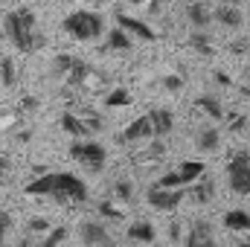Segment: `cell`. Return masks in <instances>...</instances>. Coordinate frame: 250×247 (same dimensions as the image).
Wrapping results in <instances>:
<instances>
[{
	"instance_id": "obj_1",
	"label": "cell",
	"mask_w": 250,
	"mask_h": 247,
	"mask_svg": "<svg viewBox=\"0 0 250 247\" xmlns=\"http://www.w3.org/2000/svg\"><path fill=\"white\" fill-rule=\"evenodd\" d=\"M26 195H56L59 201H73V204H84L87 201V186L82 178L70 175V172H50L41 175L35 181L23 186Z\"/></svg>"
},
{
	"instance_id": "obj_2",
	"label": "cell",
	"mask_w": 250,
	"mask_h": 247,
	"mask_svg": "<svg viewBox=\"0 0 250 247\" xmlns=\"http://www.w3.org/2000/svg\"><path fill=\"white\" fill-rule=\"evenodd\" d=\"M3 29L6 35L12 38V44L21 50V53H35L41 47V38H38V21L29 9H15L3 18Z\"/></svg>"
},
{
	"instance_id": "obj_3",
	"label": "cell",
	"mask_w": 250,
	"mask_h": 247,
	"mask_svg": "<svg viewBox=\"0 0 250 247\" xmlns=\"http://www.w3.org/2000/svg\"><path fill=\"white\" fill-rule=\"evenodd\" d=\"M102 29H105L102 18H99L96 12H87V9L70 12V15L64 18V32H67L70 38H76V41H93V38L102 35Z\"/></svg>"
},
{
	"instance_id": "obj_4",
	"label": "cell",
	"mask_w": 250,
	"mask_h": 247,
	"mask_svg": "<svg viewBox=\"0 0 250 247\" xmlns=\"http://www.w3.org/2000/svg\"><path fill=\"white\" fill-rule=\"evenodd\" d=\"M70 157L76 163H82L84 169H90V172H102L105 169V160H108V151L99 143H93V140H84V143L76 140L70 145Z\"/></svg>"
},
{
	"instance_id": "obj_5",
	"label": "cell",
	"mask_w": 250,
	"mask_h": 247,
	"mask_svg": "<svg viewBox=\"0 0 250 247\" xmlns=\"http://www.w3.org/2000/svg\"><path fill=\"white\" fill-rule=\"evenodd\" d=\"M227 184L236 195H250V151L233 154V160L227 163Z\"/></svg>"
},
{
	"instance_id": "obj_6",
	"label": "cell",
	"mask_w": 250,
	"mask_h": 247,
	"mask_svg": "<svg viewBox=\"0 0 250 247\" xmlns=\"http://www.w3.org/2000/svg\"><path fill=\"white\" fill-rule=\"evenodd\" d=\"M53 67H56V73L62 76L67 84H82L90 76V67L84 62H79V59H73V56H59Z\"/></svg>"
},
{
	"instance_id": "obj_7",
	"label": "cell",
	"mask_w": 250,
	"mask_h": 247,
	"mask_svg": "<svg viewBox=\"0 0 250 247\" xmlns=\"http://www.w3.org/2000/svg\"><path fill=\"white\" fill-rule=\"evenodd\" d=\"M62 128L70 134V137H76V140L82 137V140H84V137L96 134V131L102 128V123H99L93 114H87V117H79V114H64V117H62Z\"/></svg>"
},
{
	"instance_id": "obj_8",
	"label": "cell",
	"mask_w": 250,
	"mask_h": 247,
	"mask_svg": "<svg viewBox=\"0 0 250 247\" xmlns=\"http://www.w3.org/2000/svg\"><path fill=\"white\" fill-rule=\"evenodd\" d=\"M184 198H187V189H184V186H181V189H157V186L148 189V204H151L154 209H160V212L178 209Z\"/></svg>"
},
{
	"instance_id": "obj_9",
	"label": "cell",
	"mask_w": 250,
	"mask_h": 247,
	"mask_svg": "<svg viewBox=\"0 0 250 247\" xmlns=\"http://www.w3.org/2000/svg\"><path fill=\"white\" fill-rule=\"evenodd\" d=\"M148 137H157L154 134V125H151V117H137L134 123L120 134V143H140V140H148Z\"/></svg>"
},
{
	"instance_id": "obj_10",
	"label": "cell",
	"mask_w": 250,
	"mask_h": 247,
	"mask_svg": "<svg viewBox=\"0 0 250 247\" xmlns=\"http://www.w3.org/2000/svg\"><path fill=\"white\" fill-rule=\"evenodd\" d=\"M117 23H120V29H125L128 35H134V38H143V41H157V32L148 26V23H143L140 18H131V15H117Z\"/></svg>"
},
{
	"instance_id": "obj_11",
	"label": "cell",
	"mask_w": 250,
	"mask_h": 247,
	"mask_svg": "<svg viewBox=\"0 0 250 247\" xmlns=\"http://www.w3.org/2000/svg\"><path fill=\"white\" fill-rule=\"evenodd\" d=\"M82 242H84V247H117L114 239L108 236V230L102 224H96V221L82 224Z\"/></svg>"
},
{
	"instance_id": "obj_12",
	"label": "cell",
	"mask_w": 250,
	"mask_h": 247,
	"mask_svg": "<svg viewBox=\"0 0 250 247\" xmlns=\"http://www.w3.org/2000/svg\"><path fill=\"white\" fill-rule=\"evenodd\" d=\"M184 247H215V236H212V224L209 221H195L189 227V236Z\"/></svg>"
},
{
	"instance_id": "obj_13",
	"label": "cell",
	"mask_w": 250,
	"mask_h": 247,
	"mask_svg": "<svg viewBox=\"0 0 250 247\" xmlns=\"http://www.w3.org/2000/svg\"><path fill=\"white\" fill-rule=\"evenodd\" d=\"M215 21L221 26H227V29H239L245 23V15H242V9H236L233 3H227V6H218L215 9Z\"/></svg>"
},
{
	"instance_id": "obj_14",
	"label": "cell",
	"mask_w": 250,
	"mask_h": 247,
	"mask_svg": "<svg viewBox=\"0 0 250 247\" xmlns=\"http://www.w3.org/2000/svg\"><path fill=\"white\" fill-rule=\"evenodd\" d=\"M148 117H151V125H154V134L157 137H166L175 128V117L166 108H154V111H148Z\"/></svg>"
},
{
	"instance_id": "obj_15",
	"label": "cell",
	"mask_w": 250,
	"mask_h": 247,
	"mask_svg": "<svg viewBox=\"0 0 250 247\" xmlns=\"http://www.w3.org/2000/svg\"><path fill=\"white\" fill-rule=\"evenodd\" d=\"M224 227L227 230H233V233H248L250 230V212L245 209H230V212H224Z\"/></svg>"
},
{
	"instance_id": "obj_16",
	"label": "cell",
	"mask_w": 250,
	"mask_h": 247,
	"mask_svg": "<svg viewBox=\"0 0 250 247\" xmlns=\"http://www.w3.org/2000/svg\"><path fill=\"white\" fill-rule=\"evenodd\" d=\"M154 224H148V221H134L131 227H128V239L131 242H143V245H151L154 242Z\"/></svg>"
},
{
	"instance_id": "obj_17",
	"label": "cell",
	"mask_w": 250,
	"mask_h": 247,
	"mask_svg": "<svg viewBox=\"0 0 250 247\" xmlns=\"http://www.w3.org/2000/svg\"><path fill=\"white\" fill-rule=\"evenodd\" d=\"M187 18H189V23L195 26V29H204L207 23H209V9L201 3V0H192L187 6Z\"/></svg>"
},
{
	"instance_id": "obj_18",
	"label": "cell",
	"mask_w": 250,
	"mask_h": 247,
	"mask_svg": "<svg viewBox=\"0 0 250 247\" xmlns=\"http://www.w3.org/2000/svg\"><path fill=\"white\" fill-rule=\"evenodd\" d=\"M195 111L207 114L209 120H224V117H227V114H224V108H221V102H218V99H212V96H201V99L195 102Z\"/></svg>"
},
{
	"instance_id": "obj_19",
	"label": "cell",
	"mask_w": 250,
	"mask_h": 247,
	"mask_svg": "<svg viewBox=\"0 0 250 247\" xmlns=\"http://www.w3.org/2000/svg\"><path fill=\"white\" fill-rule=\"evenodd\" d=\"M108 50H111V53H128V50H131V38H128L125 29L117 26V29L108 35Z\"/></svg>"
},
{
	"instance_id": "obj_20",
	"label": "cell",
	"mask_w": 250,
	"mask_h": 247,
	"mask_svg": "<svg viewBox=\"0 0 250 247\" xmlns=\"http://www.w3.org/2000/svg\"><path fill=\"white\" fill-rule=\"evenodd\" d=\"M178 172L184 175V181H187V184H195L198 178H204V163H198V160H184Z\"/></svg>"
},
{
	"instance_id": "obj_21",
	"label": "cell",
	"mask_w": 250,
	"mask_h": 247,
	"mask_svg": "<svg viewBox=\"0 0 250 247\" xmlns=\"http://www.w3.org/2000/svg\"><path fill=\"white\" fill-rule=\"evenodd\" d=\"M198 148H201V151H215V148H218V131H215V128L201 131V134H198Z\"/></svg>"
},
{
	"instance_id": "obj_22",
	"label": "cell",
	"mask_w": 250,
	"mask_h": 247,
	"mask_svg": "<svg viewBox=\"0 0 250 247\" xmlns=\"http://www.w3.org/2000/svg\"><path fill=\"white\" fill-rule=\"evenodd\" d=\"M154 186H157V189H181V186H187V181H184L181 172H166Z\"/></svg>"
},
{
	"instance_id": "obj_23",
	"label": "cell",
	"mask_w": 250,
	"mask_h": 247,
	"mask_svg": "<svg viewBox=\"0 0 250 247\" xmlns=\"http://www.w3.org/2000/svg\"><path fill=\"white\" fill-rule=\"evenodd\" d=\"M105 102H108V108H123V105H131V93L125 87H117V90H111V96Z\"/></svg>"
},
{
	"instance_id": "obj_24",
	"label": "cell",
	"mask_w": 250,
	"mask_h": 247,
	"mask_svg": "<svg viewBox=\"0 0 250 247\" xmlns=\"http://www.w3.org/2000/svg\"><path fill=\"white\" fill-rule=\"evenodd\" d=\"M212 181H201V184H198V181H195V189H192V198H195V201H198V204H204V201H209V198H212Z\"/></svg>"
},
{
	"instance_id": "obj_25",
	"label": "cell",
	"mask_w": 250,
	"mask_h": 247,
	"mask_svg": "<svg viewBox=\"0 0 250 247\" xmlns=\"http://www.w3.org/2000/svg\"><path fill=\"white\" fill-rule=\"evenodd\" d=\"M189 47H192V50H198L201 56H212V47H209V38H207V35H201V32H195V35L189 38Z\"/></svg>"
},
{
	"instance_id": "obj_26",
	"label": "cell",
	"mask_w": 250,
	"mask_h": 247,
	"mask_svg": "<svg viewBox=\"0 0 250 247\" xmlns=\"http://www.w3.org/2000/svg\"><path fill=\"white\" fill-rule=\"evenodd\" d=\"M64 239H67V227H56V230H50V233H47V239H44L38 247H59Z\"/></svg>"
},
{
	"instance_id": "obj_27",
	"label": "cell",
	"mask_w": 250,
	"mask_h": 247,
	"mask_svg": "<svg viewBox=\"0 0 250 247\" xmlns=\"http://www.w3.org/2000/svg\"><path fill=\"white\" fill-rule=\"evenodd\" d=\"M0 82L9 87V84H15V62L12 59H3L0 62Z\"/></svg>"
},
{
	"instance_id": "obj_28",
	"label": "cell",
	"mask_w": 250,
	"mask_h": 247,
	"mask_svg": "<svg viewBox=\"0 0 250 247\" xmlns=\"http://www.w3.org/2000/svg\"><path fill=\"white\" fill-rule=\"evenodd\" d=\"M114 195H117L120 201H131V198H134V189H131L128 181H117V184H114Z\"/></svg>"
},
{
	"instance_id": "obj_29",
	"label": "cell",
	"mask_w": 250,
	"mask_h": 247,
	"mask_svg": "<svg viewBox=\"0 0 250 247\" xmlns=\"http://www.w3.org/2000/svg\"><path fill=\"white\" fill-rule=\"evenodd\" d=\"M99 212H102L105 218H111V221H123V212H120L114 204H108V201H105V204H99Z\"/></svg>"
},
{
	"instance_id": "obj_30",
	"label": "cell",
	"mask_w": 250,
	"mask_h": 247,
	"mask_svg": "<svg viewBox=\"0 0 250 247\" xmlns=\"http://www.w3.org/2000/svg\"><path fill=\"white\" fill-rule=\"evenodd\" d=\"M9 230H12V215L0 209V247H3V242H6V236H9Z\"/></svg>"
},
{
	"instance_id": "obj_31",
	"label": "cell",
	"mask_w": 250,
	"mask_h": 247,
	"mask_svg": "<svg viewBox=\"0 0 250 247\" xmlns=\"http://www.w3.org/2000/svg\"><path fill=\"white\" fill-rule=\"evenodd\" d=\"M26 230H29V233H41V230H50V224H47L44 218H32V221L26 224Z\"/></svg>"
},
{
	"instance_id": "obj_32",
	"label": "cell",
	"mask_w": 250,
	"mask_h": 247,
	"mask_svg": "<svg viewBox=\"0 0 250 247\" xmlns=\"http://www.w3.org/2000/svg\"><path fill=\"white\" fill-rule=\"evenodd\" d=\"M163 84H166L169 90H181V87H184V79H181V76H166Z\"/></svg>"
},
{
	"instance_id": "obj_33",
	"label": "cell",
	"mask_w": 250,
	"mask_h": 247,
	"mask_svg": "<svg viewBox=\"0 0 250 247\" xmlns=\"http://www.w3.org/2000/svg\"><path fill=\"white\" fill-rule=\"evenodd\" d=\"M227 123H230V131H239V128H245V117H239V114H230V117H224Z\"/></svg>"
},
{
	"instance_id": "obj_34",
	"label": "cell",
	"mask_w": 250,
	"mask_h": 247,
	"mask_svg": "<svg viewBox=\"0 0 250 247\" xmlns=\"http://www.w3.org/2000/svg\"><path fill=\"white\" fill-rule=\"evenodd\" d=\"M230 53H236V56L239 53H248V41H233L230 44Z\"/></svg>"
},
{
	"instance_id": "obj_35",
	"label": "cell",
	"mask_w": 250,
	"mask_h": 247,
	"mask_svg": "<svg viewBox=\"0 0 250 247\" xmlns=\"http://www.w3.org/2000/svg\"><path fill=\"white\" fill-rule=\"evenodd\" d=\"M6 172H9V160L0 154V181H3V175H6Z\"/></svg>"
},
{
	"instance_id": "obj_36",
	"label": "cell",
	"mask_w": 250,
	"mask_h": 247,
	"mask_svg": "<svg viewBox=\"0 0 250 247\" xmlns=\"http://www.w3.org/2000/svg\"><path fill=\"white\" fill-rule=\"evenodd\" d=\"M131 3H134V6H143V3H146V0H131Z\"/></svg>"
},
{
	"instance_id": "obj_37",
	"label": "cell",
	"mask_w": 250,
	"mask_h": 247,
	"mask_svg": "<svg viewBox=\"0 0 250 247\" xmlns=\"http://www.w3.org/2000/svg\"><path fill=\"white\" fill-rule=\"evenodd\" d=\"M236 247H250V242H239V245H236Z\"/></svg>"
},
{
	"instance_id": "obj_38",
	"label": "cell",
	"mask_w": 250,
	"mask_h": 247,
	"mask_svg": "<svg viewBox=\"0 0 250 247\" xmlns=\"http://www.w3.org/2000/svg\"><path fill=\"white\" fill-rule=\"evenodd\" d=\"M227 3H233V6H236V3H242V0H227Z\"/></svg>"
},
{
	"instance_id": "obj_39",
	"label": "cell",
	"mask_w": 250,
	"mask_h": 247,
	"mask_svg": "<svg viewBox=\"0 0 250 247\" xmlns=\"http://www.w3.org/2000/svg\"><path fill=\"white\" fill-rule=\"evenodd\" d=\"M87 3H105V0H87Z\"/></svg>"
},
{
	"instance_id": "obj_40",
	"label": "cell",
	"mask_w": 250,
	"mask_h": 247,
	"mask_svg": "<svg viewBox=\"0 0 250 247\" xmlns=\"http://www.w3.org/2000/svg\"><path fill=\"white\" fill-rule=\"evenodd\" d=\"M21 247H29V242H21Z\"/></svg>"
},
{
	"instance_id": "obj_41",
	"label": "cell",
	"mask_w": 250,
	"mask_h": 247,
	"mask_svg": "<svg viewBox=\"0 0 250 247\" xmlns=\"http://www.w3.org/2000/svg\"><path fill=\"white\" fill-rule=\"evenodd\" d=\"M0 3H6V0H0Z\"/></svg>"
}]
</instances>
